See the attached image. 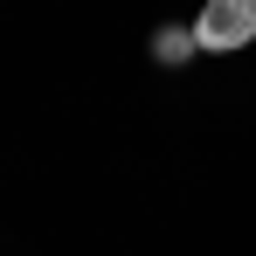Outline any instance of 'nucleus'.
<instances>
[{"instance_id":"f257e3e1","label":"nucleus","mask_w":256,"mask_h":256,"mask_svg":"<svg viewBox=\"0 0 256 256\" xmlns=\"http://www.w3.org/2000/svg\"><path fill=\"white\" fill-rule=\"evenodd\" d=\"M194 42L208 56H236L256 42V0H201L194 14Z\"/></svg>"},{"instance_id":"f03ea898","label":"nucleus","mask_w":256,"mask_h":256,"mask_svg":"<svg viewBox=\"0 0 256 256\" xmlns=\"http://www.w3.org/2000/svg\"><path fill=\"white\" fill-rule=\"evenodd\" d=\"M194 56H201V42H194V21H187V28H180V21H166V28L152 35V62H160V70H187Z\"/></svg>"}]
</instances>
